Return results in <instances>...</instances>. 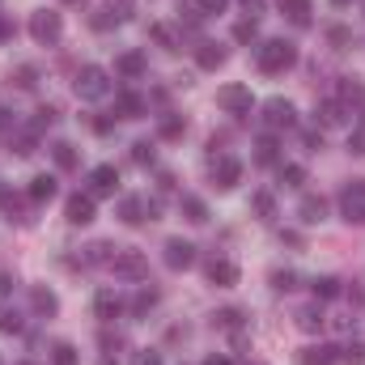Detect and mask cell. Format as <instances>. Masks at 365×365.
<instances>
[{
    "instance_id": "1",
    "label": "cell",
    "mask_w": 365,
    "mask_h": 365,
    "mask_svg": "<svg viewBox=\"0 0 365 365\" xmlns=\"http://www.w3.org/2000/svg\"><path fill=\"white\" fill-rule=\"evenodd\" d=\"M255 64H259V73H289L293 64H297V47L293 43H284V38H264L259 47H255Z\"/></svg>"
},
{
    "instance_id": "2",
    "label": "cell",
    "mask_w": 365,
    "mask_h": 365,
    "mask_svg": "<svg viewBox=\"0 0 365 365\" xmlns=\"http://www.w3.org/2000/svg\"><path fill=\"white\" fill-rule=\"evenodd\" d=\"M60 34H64V17L56 9H34L30 13V38L34 43L51 47V43H60Z\"/></svg>"
},
{
    "instance_id": "3",
    "label": "cell",
    "mask_w": 365,
    "mask_h": 365,
    "mask_svg": "<svg viewBox=\"0 0 365 365\" xmlns=\"http://www.w3.org/2000/svg\"><path fill=\"white\" fill-rule=\"evenodd\" d=\"M73 90H77V98H86V102H98V98H106V93H110V73H106V68H98V64H86V68L77 73Z\"/></svg>"
},
{
    "instance_id": "4",
    "label": "cell",
    "mask_w": 365,
    "mask_h": 365,
    "mask_svg": "<svg viewBox=\"0 0 365 365\" xmlns=\"http://www.w3.org/2000/svg\"><path fill=\"white\" fill-rule=\"evenodd\" d=\"M217 106H221L225 115L247 119V115H251V106H255V98H251L247 86H238V81H234V86H221V90H217Z\"/></svg>"
},
{
    "instance_id": "5",
    "label": "cell",
    "mask_w": 365,
    "mask_h": 365,
    "mask_svg": "<svg viewBox=\"0 0 365 365\" xmlns=\"http://www.w3.org/2000/svg\"><path fill=\"white\" fill-rule=\"evenodd\" d=\"M340 212L349 225H365V179H353L340 191Z\"/></svg>"
},
{
    "instance_id": "6",
    "label": "cell",
    "mask_w": 365,
    "mask_h": 365,
    "mask_svg": "<svg viewBox=\"0 0 365 365\" xmlns=\"http://www.w3.org/2000/svg\"><path fill=\"white\" fill-rule=\"evenodd\" d=\"M110 272L119 276V280H145L149 276V259L140 255V251H115V259H110Z\"/></svg>"
},
{
    "instance_id": "7",
    "label": "cell",
    "mask_w": 365,
    "mask_h": 365,
    "mask_svg": "<svg viewBox=\"0 0 365 365\" xmlns=\"http://www.w3.org/2000/svg\"><path fill=\"white\" fill-rule=\"evenodd\" d=\"M119 217L128 225H145V221L158 217V200H149V195H123L119 200Z\"/></svg>"
},
{
    "instance_id": "8",
    "label": "cell",
    "mask_w": 365,
    "mask_h": 365,
    "mask_svg": "<svg viewBox=\"0 0 365 365\" xmlns=\"http://www.w3.org/2000/svg\"><path fill=\"white\" fill-rule=\"evenodd\" d=\"M238 179H242V162L230 153H212V182L221 191H230V187H238Z\"/></svg>"
},
{
    "instance_id": "9",
    "label": "cell",
    "mask_w": 365,
    "mask_h": 365,
    "mask_svg": "<svg viewBox=\"0 0 365 365\" xmlns=\"http://www.w3.org/2000/svg\"><path fill=\"white\" fill-rule=\"evenodd\" d=\"M264 123H268V128H293V123H297L293 102H289V98H268V102H264Z\"/></svg>"
},
{
    "instance_id": "10",
    "label": "cell",
    "mask_w": 365,
    "mask_h": 365,
    "mask_svg": "<svg viewBox=\"0 0 365 365\" xmlns=\"http://www.w3.org/2000/svg\"><path fill=\"white\" fill-rule=\"evenodd\" d=\"M314 119H319L323 128H344V123L353 119V110H349L340 98H323V102H319V110H314Z\"/></svg>"
},
{
    "instance_id": "11",
    "label": "cell",
    "mask_w": 365,
    "mask_h": 365,
    "mask_svg": "<svg viewBox=\"0 0 365 365\" xmlns=\"http://www.w3.org/2000/svg\"><path fill=\"white\" fill-rule=\"evenodd\" d=\"M162 259H166V268H175V272H187V268L195 264V247H191L187 238H170Z\"/></svg>"
},
{
    "instance_id": "12",
    "label": "cell",
    "mask_w": 365,
    "mask_h": 365,
    "mask_svg": "<svg viewBox=\"0 0 365 365\" xmlns=\"http://www.w3.org/2000/svg\"><path fill=\"white\" fill-rule=\"evenodd\" d=\"M64 217H68V225H90V221H93V195H90V191H77V195H68V204H64Z\"/></svg>"
},
{
    "instance_id": "13",
    "label": "cell",
    "mask_w": 365,
    "mask_h": 365,
    "mask_svg": "<svg viewBox=\"0 0 365 365\" xmlns=\"http://www.w3.org/2000/svg\"><path fill=\"white\" fill-rule=\"evenodd\" d=\"M119 310H123V297H119L115 289H98V297H93V314H98L102 323H115Z\"/></svg>"
},
{
    "instance_id": "14",
    "label": "cell",
    "mask_w": 365,
    "mask_h": 365,
    "mask_svg": "<svg viewBox=\"0 0 365 365\" xmlns=\"http://www.w3.org/2000/svg\"><path fill=\"white\" fill-rule=\"evenodd\" d=\"M115 187H119V170L115 166H93L90 170V195H115Z\"/></svg>"
},
{
    "instance_id": "15",
    "label": "cell",
    "mask_w": 365,
    "mask_h": 365,
    "mask_svg": "<svg viewBox=\"0 0 365 365\" xmlns=\"http://www.w3.org/2000/svg\"><path fill=\"white\" fill-rule=\"evenodd\" d=\"M204 272H208V284H217V289H230V284H238V264H230V259H212Z\"/></svg>"
},
{
    "instance_id": "16",
    "label": "cell",
    "mask_w": 365,
    "mask_h": 365,
    "mask_svg": "<svg viewBox=\"0 0 365 365\" xmlns=\"http://www.w3.org/2000/svg\"><path fill=\"white\" fill-rule=\"evenodd\" d=\"M145 68H149L145 51H123V56L115 60V73H119V77H145Z\"/></svg>"
},
{
    "instance_id": "17",
    "label": "cell",
    "mask_w": 365,
    "mask_h": 365,
    "mask_svg": "<svg viewBox=\"0 0 365 365\" xmlns=\"http://www.w3.org/2000/svg\"><path fill=\"white\" fill-rule=\"evenodd\" d=\"M297 217H302L306 225H319V221L327 217V200H323V195H302V204H297Z\"/></svg>"
},
{
    "instance_id": "18",
    "label": "cell",
    "mask_w": 365,
    "mask_h": 365,
    "mask_svg": "<svg viewBox=\"0 0 365 365\" xmlns=\"http://www.w3.org/2000/svg\"><path fill=\"white\" fill-rule=\"evenodd\" d=\"M302 365H336L340 361V349H331V344H310V349H302Z\"/></svg>"
},
{
    "instance_id": "19",
    "label": "cell",
    "mask_w": 365,
    "mask_h": 365,
    "mask_svg": "<svg viewBox=\"0 0 365 365\" xmlns=\"http://www.w3.org/2000/svg\"><path fill=\"white\" fill-rule=\"evenodd\" d=\"M195 64L208 68V73L221 68V64H225V47H221V43H200V47H195Z\"/></svg>"
},
{
    "instance_id": "20",
    "label": "cell",
    "mask_w": 365,
    "mask_h": 365,
    "mask_svg": "<svg viewBox=\"0 0 365 365\" xmlns=\"http://www.w3.org/2000/svg\"><path fill=\"white\" fill-rule=\"evenodd\" d=\"M123 17H128V4H102L90 21H93V30H110V26H119Z\"/></svg>"
},
{
    "instance_id": "21",
    "label": "cell",
    "mask_w": 365,
    "mask_h": 365,
    "mask_svg": "<svg viewBox=\"0 0 365 365\" xmlns=\"http://www.w3.org/2000/svg\"><path fill=\"white\" fill-rule=\"evenodd\" d=\"M115 110H119L123 119H140V115H145L149 106H145V98H140V93L123 90V93H119V98H115Z\"/></svg>"
},
{
    "instance_id": "22",
    "label": "cell",
    "mask_w": 365,
    "mask_h": 365,
    "mask_svg": "<svg viewBox=\"0 0 365 365\" xmlns=\"http://www.w3.org/2000/svg\"><path fill=\"white\" fill-rule=\"evenodd\" d=\"M323 323H327V319H323V310H319V302H314V306H302V310H297V327H302L306 336H314V331H323Z\"/></svg>"
},
{
    "instance_id": "23",
    "label": "cell",
    "mask_w": 365,
    "mask_h": 365,
    "mask_svg": "<svg viewBox=\"0 0 365 365\" xmlns=\"http://www.w3.org/2000/svg\"><path fill=\"white\" fill-rule=\"evenodd\" d=\"M280 13L293 21V26H310V0H280Z\"/></svg>"
},
{
    "instance_id": "24",
    "label": "cell",
    "mask_w": 365,
    "mask_h": 365,
    "mask_svg": "<svg viewBox=\"0 0 365 365\" xmlns=\"http://www.w3.org/2000/svg\"><path fill=\"white\" fill-rule=\"evenodd\" d=\"M26 195H30L34 204L51 200V195H56V179H51V175H34V179H30V187H26Z\"/></svg>"
},
{
    "instance_id": "25",
    "label": "cell",
    "mask_w": 365,
    "mask_h": 365,
    "mask_svg": "<svg viewBox=\"0 0 365 365\" xmlns=\"http://www.w3.org/2000/svg\"><path fill=\"white\" fill-rule=\"evenodd\" d=\"M276 158H280L276 136H259V140H255V162H259V166H276Z\"/></svg>"
},
{
    "instance_id": "26",
    "label": "cell",
    "mask_w": 365,
    "mask_h": 365,
    "mask_svg": "<svg viewBox=\"0 0 365 365\" xmlns=\"http://www.w3.org/2000/svg\"><path fill=\"white\" fill-rule=\"evenodd\" d=\"M340 102H344L349 110H353V102L361 106V102H365V86H361V81H353V77H340Z\"/></svg>"
},
{
    "instance_id": "27",
    "label": "cell",
    "mask_w": 365,
    "mask_h": 365,
    "mask_svg": "<svg viewBox=\"0 0 365 365\" xmlns=\"http://www.w3.org/2000/svg\"><path fill=\"white\" fill-rule=\"evenodd\" d=\"M314 302H331V297H340V280L336 276H314Z\"/></svg>"
},
{
    "instance_id": "28",
    "label": "cell",
    "mask_w": 365,
    "mask_h": 365,
    "mask_svg": "<svg viewBox=\"0 0 365 365\" xmlns=\"http://www.w3.org/2000/svg\"><path fill=\"white\" fill-rule=\"evenodd\" d=\"M30 302H34V310H38V314H56V310H60L56 293H51V289H43V284H38V289H30Z\"/></svg>"
},
{
    "instance_id": "29",
    "label": "cell",
    "mask_w": 365,
    "mask_h": 365,
    "mask_svg": "<svg viewBox=\"0 0 365 365\" xmlns=\"http://www.w3.org/2000/svg\"><path fill=\"white\" fill-rule=\"evenodd\" d=\"M149 34H153V43H158V47H166V51H179V47H182V38L170 30V26H162V21H158V26H149Z\"/></svg>"
},
{
    "instance_id": "30",
    "label": "cell",
    "mask_w": 365,
    "mask_h": 365,
    "mask_svg": "<svg viewBox=\"0 0 365 365\" xmlns=\"http://www.w3.org/2000/svg\"><path fill=\"white\" fill-rule=\"evenodd\" d=\"M51 158H56V166H60V170H73V166H77V149H73L68 140L51 145Z\"/></svg>"
},
{
    "instance_id": "31",
    "label": "cell",
    "mask_w": 365,
    "mask_h": 365,
    "mask_svg": "<svg viewBox=\"0 0 365 365\" xmlns=\"http://www.w3.org/2000/svg\"><path fill=\"white\" fill-rule=\"evenodd\" d=\"M182 212H187L191 225H204V221H208V208H204V200H195V195H182Z\"/></svg>"
},
{
    "instance_id": "32",
    "label": "cell",
    "mask_w": 365,
    "mask_h": 365,
    "mask_svg": "<svg viewBox=\"0 0 365 365\" xmlns=\"http://www.w3.org/2000/svg\"><path fill=\"white\" fill-rule=\"evenodd\" d=\"M51 365H81V353L73 344H56L51 349Z\"/></svg>"
},
{
    "instance_id": "33",
    "label": "cell",
    "mask_w": 365,
    "mask_h": 365,
    "mask_svg": "<svg viewBox=\"0 0 365 365\" xmlns=\"http://www.w3.org/2000/svg\"><path fill=\"white\" fill-rule=\"evenodd\" d=\"M234 38H238V43H255V38H259V21H255V17L238 21V26H234Z\"/></svg>"
},
{
    "instance_id": "34",
    "label": "cell",
    "mask_w": 365,
    "mask_h": 365,
    "mask_svg": "<svg viewBox=\"0 0 365 365\" xmlns=\"http://www.w3.org/2000/svg\"><path fill=\"white\" fill-rule=\"evenodd\" d=\"M51 123H56V110H51V106H38V110H34V119H30V132L38 136V132H43V128H51Z\"/></svg>"
},
{
    "instance_id": "35",
    "label": "cell",
    "mask_w": 365,
    "mask_h": 365,
    "mask_svg": "<svg viewBox=\"0 0 365 365\" xmlns=\"http://www.w3.org/2000/svg\"><path fill=\"white\" fill-rule=\"evenodd\" d=\"M280 182H284V187H302V182H306V166H293V162L280 166Z\"/></svg>"
},
{
    "instance_id": "36",
    "label": "cell",
    "mask_w": 365,
    "mask_h": 365,
    "mask_svg": "<svg viewBox=\"0 0 365 365\" xmlns=\"http://www.w3.org/2000/svg\"><path fill=\"white\" fill-rule=\"evenodd\" d=\"M153 302H158V293H153V289H140V293H136V302H132V314H149V310H153Z\"/></svg>"
},
{
    "instance_id": "37",
    "label": "cell",
    "mask_w": 365,
    "mask_h": 365,
    "mask_svg": "<svg viewBox=\"0 0 365 365\" xmlns=\"http://www.w3.org/2000/svg\"><path fill=\"white\" fill-rule=\"evenodd\" d=\"M0 331L4 336H17L21 331V314L17 310H0Z\"/></svg>"
},
{
    "instance_id": "38",
    "label": "cell",
    "mask_w": 365,
    "mask_h": 365,
    "mask_svg": "<svg viewBox=\"0 0 365 365\" xmlns=\"http://www.w3.org/2000/svg\"><path fill=\"white\" fill-rule=\"evenodd\" d=\"M191 4H195V13H200V17H217V13H225V4H230V0H191Z\"/></svg>"
},
{
    "instance_id": "39",
    "label": "cell",
    "mask_w": 365,
    "mask_h": 365,
    "mask_svg": "<svg viewBox=\"0 0 365 365\" xmlns=\"http://www.w3.org/2000/svg\"><path fill=\"white\" fill-rule=\"evenodd\" d=\"M251 204H255V212H259L264 221H272V217H276V204H272V195H268V191H259Z\"/></svg>"
},
{
    "instance_id": "40",
    "label": "cell",
    "mask_w": 365,
    "mask_h": 365,
    "mask_svg": "<svg viewBox=\"0 0 365 365\" xmlns=\"http://www.w3.org/2000/svg\"><path fill=\"white\" fill-rule=\"evenodd\" d=\"M349 153H357V158H365V119L349 132Z\"/></svg>"
},
{
    "instance_id": "41",
    "label": "cell",
    "mask_w": 365,
    "mask_h": 365,
    "mask_svg": "<svg viewBox=\"0 0 365 365\" xmlns=\"http://www.w3.org/2000/svg\"><path fill=\"white\" fill-rule=\"evenodd\" d=\"M340 361L344 365H365V344H344V349H340Z\"/></svg>"
},
{
    "instance_id": "42",
    "label": "cell",
    "mask_w": 365,
    "mask_h": 365,
    "mask_svg": "<svg viewBox=\"0 0 365 365\" xmlns=\"http://www.w3.org/2000/svg\"><path fill=\"white\" fill-rule=\"evenodd\" d=\"M132 162L153 166V145H149V140H136V145H132Z\"/></svg>"
},
{
    "instance_id": "43",
    "label": "cell",
    "mask_w": 365,
    "mask_h": 365,
    "mask_svg": "<svg viewBox=\"0 0 365 365\" xmlns=\"http://www.w3.org/2000/svg\"><path fill=\"white\" fill-rule=\"evenodd\" d=\"M110 259H115V255H110V247H106V242H93L90 255H86V264H110Z\"/></svg>"
},
{
    "instance_id": "44",
    "label": "cell",
    "mask_w": 365,
    "mask_h": 365,
    "mask_svg": "<svg viewBox=\"0 0 365 365\" xmlns=\"http://www.w3.org/2000/svg\"><path fill=\"white\" fill-rule=\"evenodd\" d=\"M162 136H166V140L182 136V119H179V115H166V119H162Z\"/></svg>"
},
{
    "instance_id": "45",
    "label": "cell",
    "mask_w": 365,
    "mask_h": 365,
    "mask_svg": "<svg viewBox=\"0 0 365 365\" xmlns=\"http://www.w3.org/2000/svg\"><path fill=\"white\" fill-rule=\"evenodd\" d=\"M238 323H242L238 310H221V314H217V327H225V331H238Z\"/></svg>"
},
{
    "instance_id": "46",
    "label": "cell",
    "mask_w": 365,
    "mask_h": 365,
    "mask_svg": "<svg viewBox=\"0 0 365 365\" xmlns=\"http://www.w3.org/2000/svg\"><path fill=\"white\" fill-rule=\"evenodd\" d=\"M272 284L280 293H289V289H293V272H272Z\"/></svg>"
},
{
    "instance_id": "47",
    "label": "cell",
    "mask_w": 365,
    "mask_h": 365,
    "mask_svg": "<svg viewBox=\"0 0 365 365\" xmlns=\"http://www.w3.org/2000/svg\"><path fill=\"white\" fill-rule=\"evenodd\" d=\"M17 86L30 90V86H34V68H17Z\"/></svg>"
},
{
    "instance_id": "48",
    "label": "cell",
    "mask_w": 365,
    "mask_h": 365,
    "mask_svg": "<svg viewBox=\"0 0 365 365\" xmlns=\"http://www.w3.org/2000/svg\"><path fill=\"white\" fill-rule=\"evenodd\" d=\"M136 365H162V353H149L145 349V353H136Z\"/></svg>"
},
{
    "instance_id": "49",
    "label": "cell",
    "mask_w": 365,
    "mask_h": 365,
    "mask_svg": "<svg viewBox=\"0 0 365 365\" xmlns=\"http://www.w3.org/2000/svg\"><path fill=\"white\" fill-rule=\"evenodd\" d=\"M9 38H13V21L0 13V43H9Z\"/></svg>"
},
{
    "instance_id": "50",
    "label": "cell",
    "mask_w": 365,
    "mask_h": 365,
    "mask_svg": "<svg viewBox=\"0 0 365 365\" xmlns=\"http://www.w3.org/2000/svg\"><path fill=\"white\" fill-rule=\"evenodd\" d=\"M242 9H247L251 17H259V13H264V0H242Z\"/></svg>"
},
{
    "instance_id": "51",
    "label": "cell",
    "mask_w": 365,
    "mask_h": 365,
    "mask_svg": "<svg viewBox=\"0 0 365 365\" xmlns=\"http://www.w3.org/2000/svg\"><path fill=\"white\" fill-rule=\"evenodd\" d=\"M204 365H230V357H225V353H212V357H208Z\"/></svg>"
},
{
    "instance_id": "52",
    "label": "cell",
    "mask_w": 365,
    "mask_h": 365,
    "mask_svg": "<svg viewBox=\"0 0 365 365\" xmlns=\"http://www.w3.org/2000/svg\"><path fill=\"white\" fill-rule=\"evenodd\" d=\"M9 289H13V276H9V272H0V293H9Z\"/></svg>"
},
{
    "instance_id": "53",
    "label": "cell",
    "mask_w": 365,
    "mask_h": 365,
    "mask_svg": "<svg viewBox=\"0 0 365 365\" xmlns=\"http://www.w3.org/2000/svg\"><path fill=\"white\" fill-rule=\"evenodd\" d=\"M331 4H340V9H344V4H353V0H331Z\"/></svg>"
},
{
    "instance_id": "54",
    "label": "cell",
    "mask_w": 365,
    "mask_h": 365,
    "mask_svg": "<svg viewBox=\"0 0 365 365\" xmlns=\"http://www.w3.org/2000/svg\"><path fill=\"white\" fill-rule=\"evenodd\" d=\"M98 365H115V361H110V357H102V361H98Z\"/></svg>"
},
{
    "instance_id": "55",
    "label": "cell",
    "mask_w": 365,
    "mask_h": 365,
    "mask_svg": "<svg viewBox=\"0 0 365 365\" xmlns=\"http://www.w3.org/2000/svg\"><path fill=\"white\" fill-rule=\"evenodd\" d=\"M17 365H34V361H17Z\"/></svg>"
},
{
    "instance_id": "56",
    "label": "cell",
    "mask_w": 365,
    "mask_h": 365,
    "mask_svg": "<svg viewBox=\"0 0 365 365\" xmlns=\"http://www.w3.org/2000/svg\"><path fill=\"white\" fill-rule=\"evenodd\" d=\"M64 4H77V0H64Z\"/></svg>"
},
{
    "instance_id": "57",
    "label": "cell",
    "mask_w": 365,
    "mask_h": 365,
    "mask_svg": "<svg viewBox=\"0 0 365 365\" xmlns=\"http://www.w3.org/2000/svg\"><path fill=\"white\" fill-rule=\"evenodd\" d=\"M123 4H128V0H123Z\"/></svg>"
}]
</instances>
